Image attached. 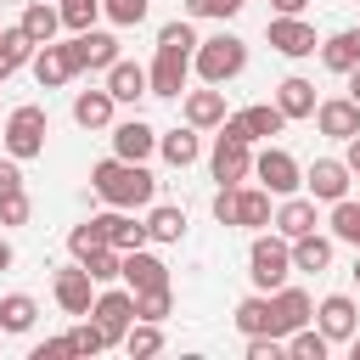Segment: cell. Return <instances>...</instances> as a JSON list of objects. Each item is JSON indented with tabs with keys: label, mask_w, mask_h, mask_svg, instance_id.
Returning <instances> with one entry per match:
<instances>
[{
	"label": "cell",
	"mask_w": 360,
	"mask_h": 360,
	"mask_svg": "<svg viewBox=\"0 0 360 360\" xmlns=\"http://www.w3.org/2000/svg\"><path fill=\"white\" fill-rule=\"evenodd\" d=\"M349 354H354V360H360V332H354V338H349Z\"/></svg>",
	"instance_id": "55"
},
{
	"label": "cell",
	"mask_w": 360,
	"mask_h": 360,
	"mask_svg": "<svg viewBox=\"0 0 360 360\" xmlns=\"http://www.w3.org/2000/svg\"><path fill=\"white\" fill-rule=\"evenodd\" d=\"M56 11H62V28L84 34V28H96V17H101V0H62Z\"/></svg>",
	"instance_id": "42"
},
{
	"label": "cell",
	"mask_w": 360,
	"mask_h": 360,
	"mask_svg": "<svg viewBox=\"0 0 360 360\" xmlns=\"http://www.w3.org/2000/svg\"><path fill=\"white\" fill-rule=\"evenodd\" d=\"M90 321L107 332V343H124V332L135 326V292H129V287H107V292H96Z\"/></svg>",
	"instance_id": "7"
},
{
	"label": "cell",
	"mask_w": 360,
	"mask_h": 360,
	"mask_svg": "<svg viewBox=\"0 0 360 360\" xmlns=\"http://www.w3.org/2000/svg\"><path fill=\"white\" fill-rule=\"evenodd\" d=\"M79 264L90 270V281H96V287H107V281H118V264H124V253H118V248H96V253H84Z\"/></svg>",
	"instance_id": "40"
},
{
	"label": "cell",
	"mask_w": 360,
	"mask_h": 360,
	"mask_svg": "<svg viewBox=\"0 0 360 360\" xmlns=\"http://www.w3.org/2000/svg\"><path fill=\"white\" fill-rule=\"evenodd\" d=\"M158 152H163V163H174V169H191L197 158H202V135L186 124V129H169V135H158Z\"/></svg>",
	"instance_id": "27"
},
{
	"label": "cell",
	"mask_w": 360,
	"mask_h": 360,
	"mask_svg": "<svg viewBox=\"0 0 360 360\" xmlns=\"http://www.w3.org/2000/svg\"><path fill=\"white\" fill-rule=\"evenodd\" d=\"M90 186H96V197H101L107 208H146V202L158 197L152 169H146V163H124V158H101V163L90 169Z\"/></svg>",
	"instance_id": "1"
},
{
	"label": "cell",
	"mask_w": 360,
	"mask_h": 360,
	"mask_svg": "<svg viewBox=\"0 0 360 360\" xmlns=\"http://www.w3.org/2000/svg\"><path fill=\"white\" fill-rule=\"evenodd\" d=\"M270 6H276V17H304L309 0H270Z\"/></svg>",
	"instance_id": "51"
},
{
	"label": "cell",
	"mask_w": 360,
	"mask_h": 360,
	"mask_svg": "<svg viewBox=\"0 0 360 360\" xmlns=\"http://www.w3.org/2000/svg\"><path fill=\"white\" fill-rule=\"evenodd\" d=\"M56 354H73V349H68V338H45V343H34V349H28V360H56Z\"/></svg>",
	"instance_id": "48"
},
{
	"label": "cell",
	"mask_w": 360,
	"mask_h": 360,
	"mask_svg": "<svg viewBox=\"0 0 360 360\" xmlns=\"http://www.w3.org/2000/svg\"><path fill=\"white\" fill-rule=\"evenodd\" d=\"M118 281L129 292H152V287H169V264L158 253H146V248H129L124 264H118Z\"/></svg>",
	"instance_id": "13"
},
{
	"label": "cell",
	"mask_w": 360,
	"mask_h": 360,
	"mask_svg": "<svg viewBox=\"0 0 360 360\" xmlns=\"http://www.w3.org/2000/svg\"><path fill=\"white\" fill-rule=\"evenodd\" d=\"M315 51H321V62H326L332 73H349V68L360 62V39H354V28H343V34H332V39H321Z\"/></svg>",
	"instance_id": "32"
},
{
	"label": "cell",
	"mask_w": 360,
	"mask_h": 360,
	"mask_svg": "<svg viewBox=\"0 0 360 360\" xmlns=\"http://www.w3.org/2000/svg\"><path fill=\"white\" fill-rule=\"evenodd\" d=\"M248 141H270V135H281L287 129V118H281V107L276 101H253V107H242V112H225Z\"/></svg>",
	"instance_id": "19"
},
{
	"label": "cell",
	"mask_w": 360,
	"mask_h": 360,
	"mask_svg": "<svg viewBox=\"0 0 360 360\" xmlns=\"http://www.w3.org/2000/svg\"><path fill=\"white\" fill-rule=\"evenodd\" d=\"M45 135H51V118H45V107H34V101H22V107H11V118H6V152L17 158V163H28V158H39L45 152Z\"/></svg>",
	"instance_id": "4"
},
{
	"label": "cell",
	"mask_w": 360,
	"mask_h": 360,
	"mask_svg": "<svg viewBox=\"0 0 360 360\" xmlns=\"http://www.w3.org/2000/svg\"><path fill=\"white\" fill-rule=\"evenodd\" d=\"M248 276L259 292H276L287 276H292V242L287 236H253L248 248Z\"/></svg>",
	"instance_id": "5"
},
{
	"label": "cell",
	"mask_w": 360,
	"mask_h": 360,
	"mask_svg": "<svg viewBox=\"0 0 360 360\" xmlns=\"http://www.w3.org/2000/svg\"><path fill=\"white\" fill-rule=\"evenodd\" d=\"M191 68L202 73V84H231V79L248 68V39H236V34L197 39V51H191Z\"/></svg>",
	"instance_id": "2"
},
{
	"label": "cell",
	"mask_w": 360,
	"mask_h": 360,
	"mask_svg": "<svg viewBox=\"0 0 360 360\" xmlns=\"http://www.w3.org/2000/svg\"><path fill=\"white\" fill-rule=\"evenodd\" d=\"M28 56H34V39L22 34V22H17V28H0V84H6L17 68H28Z\"/></svg>",
	"instance_id": "29"
},
{
	"label": "cell",
	"mask_w": 360,
	"mask_h": 360,
	"mask_svg": "<svg viewBox=\"0 0 360 360\" xmlns=\"http://www.w3.org/2000/svg\"><path fill=\"white\" fill-rule=\"evenodd\" d=\"M208 169H214V180H219V186H242V180L253 174V141H248L231 118H225V124H219V135H214Z\"/></svg>",
	"instance_id": "3"
},
{
	"label": "cell",
	"mask_w": 360,
	"mask_h": 360,
	"mask_svg": "<svg viewBox=\"0 0 360 360\" xmlns=\"http://www.w3.org/2000/svg\"><path fill=\"white\" fill-rule=\"evenodd\" d=\"M180 236H186V208L158 202V208L146 214V242H180Z\"/></svg>",
	"instance_id": "31"
},
{
	"label": "cell",
	"mask_w": 360,
	"mask_h": 360,
	"mask_svg": "<svg viewBox=\"0 0 360 360\" xmlns=\"http://www.w3.org/2000/svg\"><path fill=\"white\" fill-rule=\"evenodd\" d=\"M281 343H287V354H298V360H326V349H332L321 326H298V332H287Z\"/></svg>",
	"instance_id": "37"
},
{
	"label": "cell",
	"mask_w": 360,
	"mask_h": 360,
	"mask_svg": "<svg viewBox=\"0 0 360 360\" xmlns=\"http://www.w3.org/2000/svg\"><path fill=\"white\" fill-rule=\"evenodd\" d=\"M332 242L360 248V202H349V197H338V202H332Z\"/></svg>",
	"instance_id": "38"
},
{
	"label": "cell",
	"mask_w": 360,
	"mask_h": 360,
	"mask_svg": "<svg viewBox=\"0 0 360 360\" xmlns=\"http://www.w3.org/2000/svg\"><path fill=\"white\" fill-rule=\"evenodd\" d=\"M28 214H34V197H28V191L0 197V225H28Z\"/></svg>",
	"instance_id": "45"
},
{
	"label": "cell",
	"mask_w": 360,
	"mask_h": 360,
	"mask_svg": "<svg viewBox=\"0 0 360 360\" xmlns=\"http://www.w3.org/2000/svg\"><path fill=\"white\" fill-rule=\"evenodd\" d=\"M236 332L253 338V332H270V292H248L236 304Z\"/></svg>",
	"instance_id": "34"
},
{
	"label": "cell",
	"mask_w": 360,
	"mask_h": 360,
	"mask_svg": "<svg viewBox=\"0 0 360 360\" xmlns=\"http://www.w3.org/2000/svg\"><path fill=\"white\" fill-rule=\"evenodd\" d=\"M158 152V129L146 124V118H124V124H112V158H124V163H146Z\"/></svg>",
	"instance_id": "15"
},
{
	"label": "cell",
	"mask_w": 360,
	"mask_h": 360,
	"mask_svg": "<svg viewBox=\"0 0 360 360\" xmlns=\"http://www.w3.org/2000/svg\"><path fill=\"white\" fill-rule=\"evenodd\" d=\"M231 225L264 231V225H270V191H264V186H236V214H231Z\"/></svg>",
	"instance_id": "25"
},
{
	"label": "cell",
	"mask_w": 360,
	"mask_h": 360,
	"mask_svg": "<svg viewBox=\"0 0 360 360\" xmlns=\"http://www.w3.org/2000/svg\"><path fill=\"white\" fill-rule=\"evenodd\" d=\"M34 315H39V304H34L28 292H6V298H0V332H28Z\"/></svg>",
	"instance_id": "35"
},
{
	"label": "cell",
	"mask_w": 360,
	"mask_h": 360,
	"mask_svg": "<svg viewBox=\"0 0 360 360\" xmlns=\"http://www.w3.org/2000/svg\"><path fill=\"white\" fill-rule=\"evenodd\" d=\"M186 17H225L219 0H186Z\"/></svg>",
	"instance_id": "49"
},
{
	"label": "cell",
	"mask_w": 360,
	"mask_h": 360,
	"mask_svg": "<svg viewBox=\"0 0 360 360\" xmlns=\"http://www.w3.org/2000/svg\"><path fill=\"white\" fill-rule=\"evenodd\" d=\"M315 321V298L304 292V287H276L270 292V338H287V332H298V326H309Z\"/></svg>",
	"instance_id": "8"
},
{
	"label": "cell",
	"mask_w": 360,
	"mask_h": 360,
	"mask_svg": "<svg viewBox=\"0 0 360 360\" xmlns=\"http://www.w3.org/2000/svg\"><path fill=\"white\" fill-rule=\"evenodd\" d=\"M231 214H236V186H219V191H214V219L231 225Z\"/></svg>",
	"instance_id": "47"
},
{
	"label": "cell",
	"mask_w": 360,
	"mask_h": 360,
	"mask_svg": "<svg viewBox=\"0 0 360 360\" xmlns=\"http://www.w3.org/2000/svg\"><path fill=\"white\" fill-rule=\"evenodd\" d=\"M186 68H191V56H152V68H146V96H163V101H180L186 96Z\"/></svg>",
	"instance_id": "17"
},
{
	"label": "cell",
	"mask_w": 360,
	"mask_h": 360,
	"mask_svg": "<svg viewBox=\"0 0 360 360\" xmlns=\"http://www.w3.org/2000/svg\"><path fill=\"white\" fill-rule=\"evenodd\" d=\"M11 259H17V253H11V242L0 236V270H11Z\"/></svg>",
	"instance_id": "53"
},
{
	"label": "cell",
	"mask_w": 360,
	"mask_h": 360,
	"mask_svg": "<svg viewBox=\"0 0 360 360\" xmlns=\"http://www.w3.org/2000/svg\"><path fill=\"white\" fill-rule=\"evenodd\" d=\"M219 6H225V17H236V11L248 6V0H219Z\"/></svg>",
	"instance_id": "54"
},
{
	"label": "cell",
	"mask_w": 360,
	"mask_h": 360,
	"mask_svg": "<svg viewBox=\"0 0 360 360\" xmlns=\"http://www.w3.org/2000/svg\"><path fill=\"white\" fill-rule=\"evenodd\" d=\"M253 174H259V186H264L270 197H292V191L304 186V169H298V158H292L287 146H264V152L253 158Z\"/></svg>",
	"instance_id": "6"
},
{
	"label": "cell",
	"mask_w": 360,
	"mask_h": 360,
	"mask_svg": "<svg viewBox=\"0 0 360 360\" xmlns=\"http://www.w3.org/2000/svg\"><path fill=\"white\" fill-rule=\"evenodd\" d=\"M56 28H62V11H56V6H45V0H28V6H22V34H28L34 45L56 39Z\"/></svg>",
	"instance_id": "30"
},
{
	"label": "cell",
	"mask_w": 360,
	"mask_h": 360,
	"mask_svg": "<svg viewBox=\"0 0 360 360\" xmlns=\"http://www.w3.org/2000/svg\"><path fill=\"white\" fill-rule=\"evenodd\" d=\"M315 326L326 332V343H349V338L360 332V309H354V298H349V292H326V298L315 304Z\"/></svg>",
	"instance_id": "10"
},
{
	"label": "cell",
	"mask_w": 360,
	"mask_h": 360,
	"mask_svg": "<svg viewBox=\"0 0 360 360\" xmlns=\"http://www.w3.org/2000/svg\"><path fill=\"white\" fill-rule=\"evenodd\" d=\"M28 68H34V79H39V90H62L79 68H73V56H68V45H56V39H45V45H34V56H28Z\"/></svg>",
	"instance_id": "14"
},
{
	"label": "cell",
	"mask_w": 360,
	"mask_h": 360,
	"mask_svg": "<svg viewBox=\"0 0 360 360\" xmlns=\"http://www.w3.org/2000/svg\"><path fill=\"white\" fill-rule=\"evenodd\" d=\"M51 292H56V304H62V315H90V304H96V281H90V270L73 259L68 270H56V281H51Z\"/></svg>",
	"instance_id": "11"
},
{
	"label": "cell",
	"mask_w": 360,
	"mask_h": 360,
	"mask_svg": "<svg viewBox=\"0 0 360 360\" xmlns=\"http://www.w3.org/2000/svg\"><path fill=\"white\" fill-rule=\"evenodd\" d=\"M68 248H73V259H84V253L107 248V231H101V219H84V225H73V231H68Z\"/></svg>",
	"instance_id": "43"
},
{
	"label": "cell",
	"mask_w": 360,
	"mask_h": 360,
	"mask_svg": "<svg viewBox=\"0 0 360 360\" xmlns=\"http://www.w3.org/2000/svg\"><path fill=\"white\" fill-rule=\"evenodd\" d=\"M11 191H22V169H17V158L6 152V158H0V197H11Z\"/></svg>",
	"instance_id": "46"
},
{
	"label": "cell",
	"mask_w": 360,
	"mask_h": 360,
	"mask_svg": "<svg viewBox=\"0 0 360 360\" xmlns=\"http://www.w3.org/2000/svg\"><path fill=\"white\" fill-rule=\"evenodd\" d=\"M354 281H360V253H354Z\"/></svg>",
	"instance_id": "56"
},
{
	"label": "cell",
	"mask_w": 360,
	"mask_h": 360,
	"mask_svg": "<svg viewBox=\"0 0 360 360\" xmlns=\"http://www.w3.org/2000/svg\"><path fill=\"white\" fill-rule=\"evenodd\" d=\"M315 129L321 135H332V141H349V135H360V101H349V96H332V101H315Z\"/></svg>",
	"instance_id": "16"
},
{
	"label": "cell",
	"mask_w": 360,
	"mask_h": 360,
	"mask_svg": "<svg viewBox=\"0 0 360 360\" xmlns=\"http://www.w3.org/2000/svg\"><path fill=\"white\" fill-rule=\"evenodd\" d=\"M158 51H163V56H191V51H197V28H191V17L163 22V28H158Z\"/></svg>",
	"instance_id": "33"
},
{
	"label": "cell",
	"mask_w": 360,
	"mask_h": 360,
	"mask_svg": "<svg viewBox=\"0 0 360 360\" xmlns=\"http://www.w3.org/2000/svg\"><path fill=\"white\" fill-rule=\"evenodd\" d=\"M0 338H6V332H0Z\"/></svg>",
	"instance_id": "58"
},
{
	"label": "cell",
	"mask_w": 360,
	"mask_h": 360,
	"mask_svg": "<svg viewBox=\"0 0 360 360\" xmlns=\"http://www.w3.org/2000/svg\"><path fill=\"white\" fill-rule=\"evenodd\" d=\"M264 34H270V45H276L281 56H315V45H321L315 28H309L304 17H270Z\"/></svg>",
	"instance_id": "18"
},
{
	"label": "cell",
	"mask_w": 360,
	"mask_h": 360,
	"mask_svg": "<svg viewBox=\"0 0 360 360\" xmlns=\"http://www.w3.org/2000/svg\"><path fill=\"white\" fill-rule=\"evenodd\" d=\"M186 124H191V129H219V124H225V90H219V84L186 90Z\"/></svg>",
	"instance_id": "20"
},
{
	"label": "cell",
	"mask_w": 360,
	"mask_h": 360,
	"mask_svg": "<svg viewBox=\"0 0 360 360\" xmlns=\"http://www.w3.org/2000/svg\"><path fill=\"white\" fill-rule=\"evenodd\" d=\"M332 264V236H292V270H309V276H321Z\"/></svg>",
	"instance_id": "28"
},
{
	"label": "cell",
	"mask_w": 360,
	"mask_h": 360,
	"mask_svg": "<svg viewBox=\"0 0 360 360\" xmlns=\"http://www.w3.org/2000/svg\"><path fill=\"white\" fill-rule=\"evenodd\" d=\"M112 107H118V101L107 96V84H101V90H79V96H73V124H79V129H107V124H112Z\"/></svg>",
	"instance_id": "24"
},
{
	"label": "cell",
	"mask_w": 360,
	"mask_h": 360,
	"mask_svg": "<svg viewBox=\"0 0 360 360\" xmlns=\"http://www.w3.org/2000/svg\"><path fill=\"white\" fill-rule=\"evenodd\" d=\"M124 349H129V360L158 354V349H163V326H158V321H135V326L124 332Z\"/></svg>",
	"instance_id": "36"
},
{
	"label": "cell",
	"mask_w": 360,
	"mask_h": 360,
	"mask_svg": "<svg viewBox=\"0 0 360 360\" xmlns=\"http://www.w3.org/2000/svg\"><path fill=\"white\" fill-rule=\"evenodd\" d=\"M107 96H112V101H141V96H146V68L118 56V62L107 68Z\"/></svg>",
	"instance_id": "26"
},
{
	"label": "cell",
	"mask_w": 360,
	"mask_h": 360,
	"mask_svg": "<svg viewBox=\"0 0 360 360\" xmlns=\"http://www.w3.org/2000/svg\"><path fill=\"white\" fill-rule=\"evenodd\" d=\"M270 225H276V236H287V242H292V236H309V231H315V197H298V191L281 197V208L270 214Z\"/></svg>",
	"instance_id": "21"
},
{
	"label": "cell",
	"mask_w": 360,
	"mask_h": 360,
	"mask_svg": "<svg viewBox=\"0 0 360 360\" xmlns=\"http://www.w3.org/2000/svg\"><path fill=\"white\" fill-rule=\"evenodd\" d=\"M68 349H73V354H101V349H112V343H107V332H101L90 315H79V326L68 332Z\"/></svg>",
	"instance_id": "41"
},
{
	"label": "cell",
	"mask_w": 360,
	"mask_h": 360,
	"mask_svg": "<svg viewBox=\"0 0 360 360\" xmlns=\"http://www.w3.org/2000/svg\"><path fill=\"white\" fill-rule=\"evenodd\" d=\"M146 6H152V0H101V17H107L112 28H135V22L146 17Z\"/></svg>",
	"instance_id": "44"
},
{
	"label": "cell",
	"mask_w": 360,
	"mask_h": 360,
	"mask_svg": "<svg viewBox=\"0 0 360 360\" xmlns=\"http://www.w3.org/2000/svg\"><path fill=\"white\" fill-rule=\"evenodd\" d=\"M68 56H73V68H79V73H107V68L118 62V34L84 28V34H73V39H68Z\"/></svg>",
	"instance_id": "9"
},
{
	"label": "cell",
	"mask_w": 360,
	"mask_h": 360,
	"mask_svg": "<svg viewBox=\"0 0 360 360\" xmlns=\"http://www.w3.org/2000/svg\"><path fill=\"white\" fill-rule=\"evenodd\" d=\"M354 39H360V28H354Z\"/></svg>",
	"instance_id": "57"
},
{
	"label": "cell",
	"mask_w": 360,
	"mask_h": 360,
	"mask_svg": "<svg viewBox=\"0 0 360 360\" xmlns=\"http://www.w3.org/2000/svg\"><path fill=\"white\" fill-rule=\"evenodd\" d=\"M349 163L343 158H315L309 169H304V186H309V197L315 202H338V197H349Z\"/></svg>",
	"instance_id": "12"
},
{
	"label": "cell",
	"mask_w": 360,
	"mask_h": 360,
	"mask_svg": "<svg viewBox=\"0 0 360 360\" xmlns=\"http://www.w3.org/2000/svg\"><path fill=\"white\" fill-rule=\"evenodd\" d=\"M174 315V292L169 287H152V292H135V321H169Z\"/></svg>",
	"instance_id": "39"
},
{
	"label": "cell",
	"mask_w": 360,
	"mask_h": 360,
	"mask_svg": "<svg viewBox=\"0 0 360 360\" xmlns=\"http://www.w3.org/2000/svg\"><path fill=\"white\" fill-rule=\"evenodd\" d=\"M101 231H107V248L129 253V248H146V219H135V208H112V214H96Z\"/></svg>",
	"instance_id": "22"
},
{
	"label": "cell",
	"mask_w": 360,
	"mask_h": 360,
	"mask_svg": "<svg viewBox=\"0 0 360 360\" xmlns=\"http://www.w3.org/2000/svg\"><path fill=\"white\" fill-rule=\"evenodd\" d=\"M343 79H349V101H360V62H354V68H349Z\"/></svg>",
	"instance_id": "52"
},
{
	"label": "cell",
	"mask_w": 360,
	"mask_h": 360,
	"mask_svg": "<svg viewBox=\"0 0 360 360\" xmlns=\"http://www.w3.org/2000/svg\"><path fill=\"white\" fill-rule=\"evenodd\" d=\"M343 163H349V174L360 180V135H349V141H343Z\"/></svg>",
	"instance_id": "50"
},
{
	"label": "cell",
	"mask_w": 360,
	"mask_h": 360,
	"mask_svg": "<svg viewBox=\"0 0 360 360\" xmlns=\"http://www.w3.org/2000/svg\"><path fill=\"white\" fill-rule=\"evenodd\" d=\"M315 84L304 79V73H287L281 84H276V107H281V118H309L315 112Z\"/></svg>",
	"instance_id": "23"
}]
</instances>
